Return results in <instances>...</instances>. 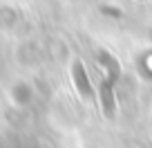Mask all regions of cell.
Instances as JSON below:
<instances>
[{
	"instance_id": "6da1fadb",
	"label": "cell",
	"mask_w": 152,
	"mask_h": 148,
	"mask_svg": "<svg viewBox=\"0 0 152 148\" xmlns=\"http://www.w3.org/2000/svg\"><path fill=\"white\" fill-rule=\"evenodd\" d=\"M72 74H74L76 90H78L81 99L87 101V103H92V101H94V90H92V83H90V79H87V72H85V67H83L81 61H74V65H72Z\"/></svg>"
}]
</instances>
